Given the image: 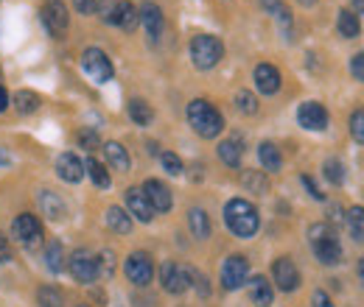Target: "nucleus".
I'll list each match as a JSON object with an SVG mask.
<instances>
[{
  "label": "nucleus",
  "mask_w": 364,
  "mask_h": 307,
  "mask_svg": "<svg viewBox=\"0 0 364 307\" xmlns=\"http://www.w3.org/2000/svg\"><path fill=\"white\" fill-rule=\"evenodd\" d=\"M82 67H85V73L90 76L95 84H104V82H109L112 79V62H109V56L101 50V48H87L85 53H82Z\"/></svg>",
  "instance_id": "6"
},
{
  "label": "nucleus",
  "mask_w": 364,
  "mask_h": 307,
  "mask_svg": "<svg viewBox=\"0 0 364 307\" xmlns=\"http://www.w3.org/2000/svg\"><path fill=\"white\" fill-rule=\"evenodd\" d=\"M235 106H238L244 115H255V112H258V101H255V95L247 92V89H238V92H235Z\"/></svg>",
  "instance_id": "35"
},
{
  "label": "nucleus",
  "mask_w": 364,
  "mask_h": 307,
  "mask_svg": "<svg viewBox=\"0 0 364 307\" xmlns=\"http://www.w3.org/2000/svg\"><path fill=\"white\" fill-rule=\"evenodd\" d=\"M345 223H348L350 238H353V240H359V243H364V207H353V210H348Z\"/></svg>",
  "instance_id": "32"
},
{
  "label": "nucleus",
  "mask_w": 364,
  "mask_h": 307,
  "mask_svg": "<svg viewBox=\"0 0 364 307\" xmlns=\"http://www.w3.org/2000/svg\"><path fill=\"white\" fill-rule=\"evenodd\" d=\"M241 182H244V187L250 193H258V196H264L269 190V182H267V176L261 174V171H244Z\"/></svg>",
  "instance_id": "33"
},
{
  "label": "nucleus",
  "mask_w": 364,
  "mask_h": 307,
  "mask_svg": "<svg viewBox=\"0 0 364 307\" xmlns=\"http://www.w3.org/2000/svg\"><path fill=\"white\" fill-rule=\"evenodd\" d=\"M79 307H85V305H79Z\"/></svg>",
  "instance_id": "54"
},
{
  "label": "nucleus",
  "mask_w": 364,
  "mask_h": 307,
  "mask_svg": "<svg viewBox=\"0 0 364 307\" xmlns=\"http://www.w3.org/2000/svg\"><path fill=\"white\" fill-rule=\"evenodd\" d=\"M336 28L345 40H356L362 34V23H359V14L350 11V9H342L339 17H336Z\"/></svg>",
  "instance_id": "23"
},
{
  "label": "nucleus",
  "mask_w": 364,
  "mask_h": 307,
  "mask_svg": "<svg viewBox=\"0 0 364 307\" xmlns=\"http://www.w3.org/2000/svg\"><path fill=\"white\" fill-rule=\"evenodd\" d=\"M73 6L79 9V14H92L95 11V3L92 0H73Z\"/></svg>",
  "instance_id": "47"
},
{
  "label": "nucleus",
  "mask_w": 364,
  "mask_h": 307,
  "mask_svg": "<svg viewBox=\"0 0 364 307\" xmlns=\"http://www.w3.org/2000/svg\"><path fill=\"white\" fill-rule=\"evenodd\" d=\"M129 118L135 121L137 126H149L154 121V112H151V106L143 98H132L129 101Z\"/></svg>",
  "instance_id": "31"
},
{
  "label": "nucleus",
  "mask_w": 364,
  "mask_h": 307,
  "mask_svg": "<svg viewBox=\"0 0 364 307\" xmlns=\"http://www.w3.org/2000/svg\"><path fill=\"white\" fill-rule=\"evenodd\" d=\"M11 235H14V240L20 243V246H26V249H40L43 246V223L37 216H31V213H23V216H17L14 223H11Z\"/></svg>",
  "instance_id": "5"
},
{
  "label": "nucleus",
  "mask_w": 364,
  "mask_h": 307,
  "mask_svg": "<svg viewBox=\"0 0 364 307\" xmlns=\"http://www.w3.org/2000/svg\"><path fill=\"white\" fill-rule=\"evenodd\" d=\"M322 171H325V179H328L331 184H342V182H345V171H342V162H339V160H328Z\"/></svg>",
  "instance_id": "37"
},
{
  "label": "nucleus",
  "mask_w": 364,
  "mask_h": 307,
  "mask_svg": "<svg viewBox=\"0 0 364 307\" xmlns=\"http://www.w3.org/2000/svg\"><path fill=\"white\" fill-rule=\"evenodd\" d=\"M250 299H252L255 307H269L274 302L272 285H269L264 277H252V279H250Z\"/></svg>",
  "instance_id": "21"
},
{
  "label": "nucleus",
  "mask_w": 364,
  "mask_h": 307,
  "mask_svg": "<svg viewBox=\"0 0 364 307\" xmlns=\"http://www.w3.org/2000/svg\"><path fill=\"white\" fill-rule=\"evenodd\" d=\"M353 6H356V11H359V14H364V0H353Z\"/></svg>",
  "instance_id": "51"
},
{
  "label": "nucleus",
  "mask_w": 364,
  "mask_h": 307,
  "mask_svg": "<svg viewBox=\"0 0 364 307\" xmlns=\"http://www.w3.org/2000/svg\"><path fill=\"white\" fill-rule=\"evenodd\" d=\"M309 240H311V249L322 265H336L342 260V246H339L336 229L331 223H314L309 229Z\"/></svg>",
  "instance_id": "3"
},
{
  "label": "nucleus",
  "mask_w": 364,
  "mask_h": 307,
  "mask_svg": "<svg viewBox=\"0 0 364 307\" xmlns=\"http://www.w3.org/2000/svg\"><path fill=\"white\" fill-rule=\"evenodd\" d=\"M241 140L238 137H230V140H222L219 143V157H222V162L230 165V168H238L241 165Z\"/></svg>",
  "instance_id": "26"
},
{
  "label": "nucleus",
  "mask_w": 364,
  "mask_h": 307,
  "mask_svg": "<svg viewBox=\"0 0 364 307\" xmlns=\"http://www.w3.org/2000/svg\"><path fill=\"white\" fill-rule=\"evenodd\" d=\"M56 174L68 184H79L85 179V162L73 151H65V154L56 157Z\"/></svg>",
  "instance_id": "16"
},
{
  "label": "nucleus",
  "mask_w": 364,
  "mask_h": 307,
  "mask_svg": "<svg viewBox=\"0 0 364 307\" xmlns=\"http://www.w3.org/2000/svg\"><path fill=\"white\" fill-rule=\"evenodd\" d=\"M297 121L309 132H325L328 129V109L322 104H317V101H306L297 109Z\"/></svg>",
  "instance_id": "10"
},
{
  "label": "nucleus",
  "mask_w": 364,
  "mask_h": 307,
  "mask_svg": "<svg viewBox=\"0 0 364 307\" xmlns=\"http://www.w3.org/2000/svg\"><path fill=\"white\" fill-rule=\"evenodd\" d=\"M68 268H70L73 279L82 282V285H90V282L98 279V265H95V257L87 249H76L70 255V260H68Z\"/></svg>",
  "instance_id": "7"
},
{
  "label": "nucleus",
  "mask_w": 364,
  "mask_h": 307,
  "mask_svg": "<svg viewBox=\"0 0 364 307\" xmlns=\"http://www.w3.org/2000/svg\"><path fill=\"white\" fill-rule=\"evenodd\" d=\"M98 14H101V20L104 23H112L115 20V9H118V0H98Z\"/></svg>",
  "instance_id": "41"
},
{
  "label": "nucleus",
  "mask_w": 364,
  "mask_h": 307,
  "mask_svg": "<svg viewBox=\"0 0 364 307\" xmlns=\"http://www.w3.org/2000/svg\"><path fill=\"white\" fill-rule=\"evenodd\" d=\"M104 157H107V162L115 168V171H129V151L121 145V143H115V140H109V143H104Z\"/></svg>",
  "instance_id": "22"
},
{
  "label": "nucleus",
  "mask_w": 364,
  "mask_h": 307,
  "mask_svg": "<svg viewBox=\"0 0 364 307\" xmlns=\"http://www.w3.org/2000/svg\"><path fill=\"white\" fill-rule=\"evenodd\" d=\"M314 307H333V302L325 291H314Z\"/></svg>",
  "instance_id": "46"
},
{
  "label": "nucleus",
  "mask_w": 364,
  "mask_h": 307,
  "mask_svg": "<svg viewBox=\"0 0 364 307\" xmlns=\"http://www.w3.org/2000/svg\"><path fill=\"white\" fill-rule=\"evenodd\" d=\"M46 268L50 274H59L65 268V249L59 240H50L46 246Z\"/></svg>",
  "instance_id": "29"
},
{
  "label": "nucleus",
  "mask_w": 364,
  "mask_h": 307,
  "mask_svg": "<svg viewBox=\"0 0 364 307\" xmlns=\"http://www.w3.org/2000/svg\"><path fill=\"white\" fill-rule=\"evenodd\" d=\"M140 190H143V196L149 199V204H151L154 213H168V210H171V204H174L171 190H168L160 179H146Z\"/></svg>",
  "instance_id": "11"
},
{
  "label": "nucleus",
  "mask_w": 364,
  "mask_h": 307,
  "mask_svg": "<svg viewBox=\"0 0 364 307\" xmlns=\"http://www.w3.org/2000/svg\"><path fill=\"white\" fill-rule=\"evenodd\" d=\"M6 106H9V92L0 87V112H6Z\"/></svg>",
  "instance_id": "48"
},
{
  "label": "nucleus",
  "mask_w": 364,
  "mask_h": 307,
  "mask_svg": "<svg viewBox=\"0 0 364 307\" xmlns=\"http://www.w3.org/2000/svg\"><path fill=\"white\" fill-rule=\"evenodd\" d=\"M79 143H82L85 148H95V145H98V137H95V132H90V129H82V132H79Z\"/></svg>",
  "instance_id": "43"
},
{
  "label": "nucleus",
  "mask_w": 364,
  "mask_h": 307,
  "mask_svg": "<svg viewBox=\"0 0 364 307\" xmlns=\"http://www.w3.org/2000/svg\"><path fill=\"white\" fill-rule=\"evenodd\" d=\"M11 260V243H9V238L0 232V263H9Z\"/></svg>",
  "instance_id": "44"
},
{
  "label": "nucleus",
  "mask_w": 364,
  "mask_h": 307,
  "mask_svg": "<svg viewBox=\"0 0 364 307\" xmlns=\"http://www.w3.org/2000/svg\"><path fill=\"white\" fill-rule=\"evenodd\" d=\"M37 299H40V305L43 307H62V294L56 291V288H50V285H46V288H40L37 291Z\"/></svg>",
  "instance_id": "36"
},
{
  "label": "nucleus",
  "mask_w": 364,
  "mask_h": 307,
  "mask_svg": "<svg viewBox=\"0 0 364 307\" xmlns=\"http://www.w3.org/2000/svg\"><path fill=\"white\" fill-rule=\"evenodd\" d=\"M225 56V45L219 37H210V34H199L191 40V59L199 70H210L222 62Z\"/></svg>",
  "instance_id": "4"
},
{
  "label": "nucleus",
  "mask_w": 364,
  "mask_h": 307,
  "mask_svg": "<svg viewBox=\"0 0 364 307\" xmlns=\"http://www.w3.org/2000/svg\"><path fill=\"white\" fill-rule=\"evenodd\" d=\"M107 226L118 235H129L132 232V216L124 207H109L107 210Z\"/></svg>",
  "instance_id": "25"
},
{
  "label": "nucleus",
  "mask_w": 364,
  "mask_h": 307,
  "mask_svg": "<svg viewBox=\"0 0 364 307\" xmlns=\"http://www.w3.org/2000/svg\"><path fill=\"white\" fill-rule=\"evenodd\" d=\"M261 6L272 14L274 20H277V26L283 28V34L289 37V34H291V11L286 9V3H283V0H261Z\"/></svg>",
  "instance_id": "24"
},
{
  "label": "nucleus",
  "mask_w": 364,
  "mask_h": 307,
  "mask_svg": "<svg viewBox=\"0 0 364 307\" xmlns=\"http://www.w3.org/2000/svg\"><path fill=\"white\" fill-rule=\"evenodd\" d=\"M160 282H163V288L168 291V294H185L188 291V285H191V277H188V268H182L177 263H163L160 268Z\"/></svg>",
  "instance_id": "14"
},
{
  "label": "nucleus",
  "mask_w": 364,
  "mask_h": 307,
  "mask_svg": "<svg viewBox=\"0 0 364 307\" xmlns=\"http://www.w3.org/2000/svg\"><path fill=\"white\" fill-rule=\"evenodd\" d=\"M359 277H362V285H364V260L359 263Z\"/></svg>",
  "instance_id": "52"
},
{
  "label": "nucleus",
  "mask_w": 364,
  "mask_h": 307,
  "mask_svg": "<svg viewBox=\"0 0 364 307\" xmlns=\"http://www.w3.org/2000/svg\"><path fill=\"white\" fill-rule=\"evenodd\" d=\"M350 134H353L356 143L364 145V109H356V112L350 115Z\"/></svg>",
  "instance_id": "39"
},
{
  "label": "nucleus",
  "mask_w": 364,
  "mask_h": 307,
  "mask_svg": "<svg viewBox=\"0 0 364 307\" xmlns=\"http://www.w3.org/2000/svg\"><path fill=\"white\" fill-rule=\"evenodd\" d=\"M272 277H274V285H277L280 291H286V294L297 291V285H300V271H297V265L291 263L289 257H277V260H274Z\"/></svg>",
  "instance_id": "13"
},
{
  "label": "nucleus",
  "mask_w": 364,
  "mask_h": 307,
  "mask_svg": "<svg viewBox=\"0 0 364 307\" xmlns=\"http://www.w3.org/2000/svg\"><path fill=\"white\" fill-rule=\"evenodd\" d=\"M85 174L90 176L92 184H95V187H101V190H107V187L112 184V179H109V171H107V168H104L98 160H92V157L87 160V162H85Z\"/></svg>",
  "instance_id": "30"
},
{
  "label": "nucleus",
  "mask_w": 364,
  "mask_h": 307,
  "mask_svg": "<svg viewBox=\"0 0 364 307\" xmlns=\"http://www.w3.org/2000/svg\"><path fill=\"white\" fill-rule=\"evenodd\" d=\"M247 277H250V263H247V257H241V255H230L225 265H222V288L225 291H235V288H241L244 282H247Z\"/></svg>",
  "instance_id": "8"
},
{
  "label": "nucleus",
  "mask_w": 364,
  "mask_h": 307,
  "mask_svg": "<svg viewBox=\"0 0 364 307\" xmlns=\"http://www.w3.org/2000/svg\"><path fill=\"white\" fill-rule=\"evenodd\" d=\"M43 20L53 37H62L68 31V9L62 0H46L43 3Z\"/></svg>",
  "instance_id": "15"
},
{
  "label": "nucleus",
  "mask_w": 364,
  "mask_h": 307,
  "mask_svg": "<svg viewBox=\"0 0 364 307\" xmlns=\"http://www.w3.org/2000/svg\"><path fill=\"white\" fill-rule=\"evenodd\" d=\"M297 3H303V6H314L317 0H297Z\"/></svg>",
  "instance_id": "53"
},
{
  "label": "nucleus",
  "mask_w": 364,
  "mask_h": 307,
  "mask_svg": "<svg viewBox=\"0 0 364 307\" xmlns=\"http://www.w3.org/2000/svg\"><path fill=\"white\" fill-rule=\"evenodd\" d=\"M124 271H127L129 282H135L137 288L149 285V282H151V277H154V265H151V257H149L146 252H132V255L127 257Z\"/></svg>",
  "instance_id": "9"
},
{
  "label": "nucleus",
  "mask_w": 364,
  "mask_h": 307,
  "mask_svg": "<svg viewBox=\"0 0 364 307\" xmlns=\"http://www.w3.org/2000/svg\"><path fill=\"white\" fill-rule=\"evenodd\" d=\"M188 123L193 126V132L199 134V137H205V140L219 137L222 129H225L222 112L213 104H208L205 98H196V101L188 104Z\"/></svg>",
  "instance_id": "1"
},
{
  "label": "nucleus",
  "mask_w": 364,
  "mask_h": 307,
  "mask_svg": "<svg viewBox=\"0 0 364 307\" xmlns=\"http://www.w3.org/2000/svg\"><path fill=\"white\" fill-rule=\"evenodd\" d=\"M40 207H43V216L50 221H65V216H68L65 201H62L53 190H43V193H40Z\"/></svg>",
  "instance_id": "20"
},
{
  "label": "nucleus",
  "mask_w": 364,
  "mask_h": 307,
  "mask_svg": "<svg viewBox=\"0 0 364 307\" xmlns=\"http://www.w3.org/2000/svg\"><path fill=\"white\" fill-rule=\"evenodd\" d=\"M137 23H140V11H137L129 0H118L112 26H118V28H124V31H135Z\"/></svg>",
  "instance_id": "19"
},
{
  "label": "nucleus",
  "mask_w": 364,
  "mask_h": 307,
  "mask_svg": "<svg viewBox=\"0 0 364 307\" xmlns=\"http://www.w3.org/2000/svg\"><path fill=\"white\" fill-rule=\"evenodd\" d=\"M188 226H191L193 238H199V240H205V238L210 235V218H208V213L199 210V207H193V210L188 213Z\"/></svg>",
  "instance_id": "28"
},
{
  "label": "nucleus",
  "mask_w": 364,
  "mask_h": 307,
  "mask_svg": "<svg viewBox=\"0 0 364 307\" xmlns=\"http://www.w3.org/2000/svg\"><path fill=\"white\" fill-rule=\"evenodd\" d=\"M137 11H140V23H143V28H146L149 40H151V43H157V40L163 37V28H166V17H163L160 6H157V3H151V0H146Z\"/></svg>",
  "instance_id": "12"
},
{
  "label": "nucleus",
  "mask_w": 364,
  "mask_h": 307,
  "mask_svg": "<svg viewBox=\"0 0 364 307\" xmlns=\"http://www.w3.org/2000/svg\"><path fill=\"white\" fill-rule=\"evenodd\" d=\"M258 160H261V165L267 168V171H280V165H283V157H280V148L274 145V143H261L258 145Z\"/></svg>",
  "instance_id": "27"
},
{
  "label": "nucleus",
  "mask_w": 364,
  "mask_h": 307,
  "mask_svg": "<svg viewBox=\"0 0 364 307\" xmlns=\"http://www.w3.org/2000/svg\"><path fill=\"white\" fill-rule=\"evenodd\" d=\"M225 221H228V229L235 238H252L261 226L258 210L247 199H230L228 207H225Z\"/></svg>",
  "instance_id": "2"
},
{
  "label": "nucleus",
  "mask_w": 364,
  "mask_h": 307,
  "mask_svg": "<svg viewBox=\"0 0 364 307\" xmlns=\"http://www.w3.org/2000/svg\"><path fill=\"white\" fill-rule=\"evenodd\" d=\"M9 162H11V160H9V154L0 148V165H9Z\"/></svg>",
  "instance_id": "50"
},
{
  "label": "nucleus",
  "mask_w": 364,
  "mask_h": 307,
  "mask_svg": "<svg viewBox=\"0 0 364 307\" xmlns=\"http://www.w3.org/2000/svg\"><path fill=\"white\" fill-rule=\"evenodd\" d=\"M331 221H342V207H331Z\"/></svg>",
  "instance_id": "49"
},
{
  "label": "nucleus",
  "mask_w": 364,
  "mask_h": 307,
  "mask_svg": "<svg viewBox=\"0 0 364 307\" xmlns=\"http://www.w3.org/2000/svg\"><path fill=\"white\" fill-rule=\"evenodd\" d=\"M255 87H258V92H264V95H274L277 89H280V70L274 67V65H258L255 67Z\"/></svg>",
  "instance_id": "18"
},
{
  "label": "nucleus",
  "mask_w": 364,
  "mask_h": 307,
  "mask_svg": "<svg viewBox=\"0 0 364 307\" xmlns=\"http://www.w3.org/2000/svg\"><path fill=\"white\" fill-rule=\"evenodd\" d=\"M127 213L135 216L137 221H143V223H149V221L154 218V210H151V204H149V199L143 196L140 187H129L127 190Z\"/></svg>",
  "instance_id": "17"
},
{
  "label": "nucleus",
  "mask_w": 364,
  "mask_h": 307,
  "mask_svg": "<svg viewBox=\"0 0 364 307\" xmlns=\"http://www.w3.org/2000/svg\"><path fill=\"white\" fill-rule=\"evenodd\" d=\"M350 73L356 76V82H364V53H356L350 59Z\"/></svg>",
  "instance_id": "42"
},
{
  "label": "nucleus",
  "mask_w": 364,
  "mask_h": 307,
  "mask_svg": "<svg viewBox=\"0 0 364 307\" xmlns=\"http://www.w3.org/2000/svg\"><path fill=\"white\" fill-rule=\"evenodd\" d=\"M95 265H98V274H101V277H112V271H115L112 252H101V255L95 257Z\"/></svg>",
  "instance_id": "40"
},
{
  "label": "nucleus",
  "mask_w": 364,
  "mask_h": 307,
  "mask_svg": "<svg viewBox=\"0 0 364 307\" xmlns=\"http://www.w3.org/2000/svg\"><path fill=\"white\" fill-rule=\"evenodd\" d=\"M160 162H163V168L168 171L171 176H180L182 174V160L177 154H171V151H163L160 154Z\"/></svg>",
  "instance_id": "38"
},
{
  "label": "nucleus",
  "mask_w": 364,
  "mask_h": 307,
  "mask_svg": "<svg viewBox=\"0 0 364 307\" xmlns=\"http://www.w3.org/2000/svg\"><path fill=\"white\" fill-rule=\"evenodd\" d=\"M303 184H306V190H309V193H311V196H314L317 201H322V199H325V193L319 190V187H317V182H314L311 176H303Z\"/></svg>",
  "instance_id": "45"
},
{
  "label": "nucleus",
  "mask_w": 364,
  "mask_h": 307,
  "mask_svg": "<svg viewBox=\"0 0 364 307\" xmlns=\"http://www.w3.org/2000/svg\"><path fill=\"white\" fill-rule=\"evenodd\" d=\"M14 106H17V112L31 115V112H37V109H40V98H37L31 89H20V92L14 95Z\"/></svg>",
  "instance_id": "34"
}]
</instances>
